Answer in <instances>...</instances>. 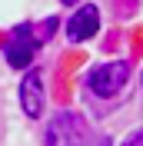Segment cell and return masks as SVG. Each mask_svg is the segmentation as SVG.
Wrapping results in <instances>:
<instances>
[{
  "label": "cell",
  "instance_id": "cell-1",
  "mask_svg": "<svg viewBox=\"0 0 143 146\" xmlns=\"http://www.w3.org/2000/svg\"><path fill=\"white\" fill-rule=\"evenodd\" d=\"M126 76H130L126 60H113V63L93 66V70L87 73V86L97 93V96H116V93L126 86Z\"/></svg>",
  "mask_w": 143,
  "mask_h": 146
},
{
  "label": "cell",
  "instance_id": "cell-2",
  "mask_svg": "<svg viewBox=\"0 0 143 146\" xmlns=\"http://www.w3.org/2000/svg\"><path fill=\"white\" fill-rule=\"evenodd\" d=\"M47 146H83V119L77 113H57L47 126Z\"/></svg>",
  "mask_w": 143,
  "mask_h": 146
},
{
  "label": "cell",
  "instance_id": "cell-3",
  "mask_svg": "<svg viewBox=\"0 0 143 146\" xmlns=\"http://www.w3.org/2000/svg\"><path fill=\"white\" fill-rule=\"evenodd\" d=\"M33 53H37V33H33V27L20 23V27L13 30L10 46H7V63L17 66V70H23V66H30Z\"/></svg>",
  "mask_w": 143,
  "mask_h": 146
},
{
  "label": "cell",
  "instance_id": "cell-4",
  "mask_svg": "<svg viewBox=\"0 0 143 146\" xmlns=\"http://www.w3.org/2000/svg\"><path fill=\"white\" fill-rule=\"evenodd\" d=\"M97 30H100V10L93 7V3L80 7L70 17V23H67V36H70L73 43H83L90 36H97Z\"/></svg>",
  "mask_w": 143,
  "mask_h": 146
},
{
  "label": "cell",
  "instance_id": "cell-5",
  "mask_svg": "<svg viewBox=\"0 0 143 146\" xmlns=\"http://www.w3.org/2000/svg\"><path fill=\"white\" fill-rule=\"evenodd\" d=\"M20 106H23V113L33 116V119L43 113V80H40L37 70H30L27 76H23V83H20Z\"/></svg>",
  "mask_w": 143,
  "mask_h": 146
},
{
  "label": "cell",
  "instance_id": "cell-6",
  "mask_svg": "<svg viewBox=\"0 0 143 146\" xmlns=\"http://www.w3.org/2000/svg\"><path fill=\"white\" fill-rule=\"evenodd\" d=\"M123 146H143V129H136V133H130V136L123 139Z\"/></svg>",
  "mask_w": 143,
  "mask_h": 146
},
{
  "label": "cell",
  "instance_id": "cell-7",
  "mask_svg": "<svg viewBox=\"0 0 143 146\" xmlns=\"http://www.w3.org/2000/svg\"><path fill=\"white\" fill-rule=\"evenodd\" d=\"M60 3H67V7H70V3H77V0H60Z\"/></svg>",
  "mask_w": 143,
  "mask_h": 146
}]
</instances>
